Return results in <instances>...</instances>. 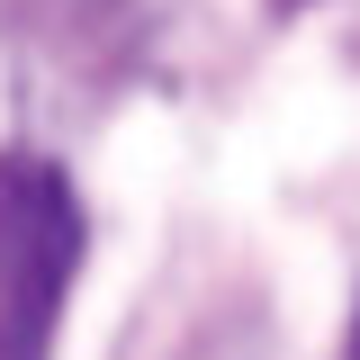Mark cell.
I'll use <instances>...</instances> for the list:
<instances>
[{"label": "cell", "instance_id": "6da1fadb", "mask_svg": "<svg viewBox=\"0 0 360 360\" xmlns=\"http://www.w3.org/2000/svg\"><path fill=\"white\" fill-rule=\"evenodd\" d=\"M72 262H82V198L63 162L0 153V360H54Z\"/></svg>", "mask_w": 360, "mask_h": 360}, {"label": "cell", "instance_id": "7a4b0ae2", "mask_svg": "<svg viewBox=\"0 0 360 360\" xmlns=\"http://www.w3.org/2000/svg\"><path fill=\"white\" fill-rule=\"evenodd\" d=\"M352 360H360V342H352Z\"/></svg>", "mask_w": 360, "mask_h": 360}]
</instances>
